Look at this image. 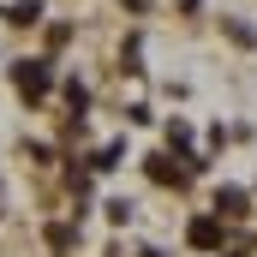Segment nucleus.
Returning <instances> with one entry per match:
<instances>
[{
	"mask_svg": "<svg viewBox=\"0 0 257 257\" xmlns=\"http://www.w3.org/2000/svg\"><path fill=\"white\" fill-rule=\"evenodd\" d=\"M12 84H18L30 102H42V96L54 90V72H48V60H18L12 66Z\"/></svg>",
	"mask_w": 257,
	"mask_h": 257,
	"instance_id": "1",
	"label": "nucleus"
},
{
	"mask_svg": "<svg viewBox=\"0 0 257 257\" xmlns=\"http://www.w3.org/2000/svg\"><path fill=\"white\" fill-rule=\"evenodd\" d=\"M186 239H192L197 251H215V245H221V221H215V215H197L192 227H186Z\"/></svg>",
	"mask_w": 257,
	"mask_h": 257,
	"instance_id": "2",
	"label": "nucleus"
},
{
	"mask_svg": "<svg viewBox=\"0 0 257 257\" xmlns=\"http://www.w3.org/2000/svg\"><path fill=\"white\" fill-rule=\"evenodd\" d=\"M150 180H162V186H180V180H186V168H174L168 156H150Z\"/></svg>",
	"mask_w": 257,
	"mask_h": 257,
	"instance_id": "3",
	"label": "nucleus"
},
{
	"mask_svg": "<svg viewBox=\"0 0 257 257\" xmlns=\"http://www.w3.org/2000/svg\"><path fill=\"white\" fill-rule=\"evenodd\" d=\"M215 209H221V215H245V192H239V186H221V192H215Z\"/></svg>",
	"mask_w": 257,
	"mask_h": 257,
	"instance_id": "4",
	"label": "nucleus"
},
{
	"mask_svg": "<svg viewBox=\"0 0 257 257\" xmlns=\"http://www.w3.org/2000/svg\"><path fill=\"white\" fill-rule=\"evenodd\" d=\"M6 18L12 24H36L42 18V0H18V6H6Z\"/></svg>",
	"mask_w": 257,
	"mask_h": 257,
	"instance_id": "5",
	"label": "nucleus"
},
{
	"mask_svg": "<svg viewBox=\"0 0 257 257\" xmlns=\"http://www.w3.org/2000/svg\"><path fill=\"white\" fill-rule=\"evenodd\" d=\"M48 245H54V251H72V245H78V233L60 221V227H48Z\"/></svg>",
	"mask_w": 257,
	"mask_h": 257,
	"instance_id": "6",
	"label": "nucleus"
},
{
	"mask_svg": "<svg viewBox=\"0 0 257 257\" xmlns=\"http://www.w3.org/2000/svg\"><path fill=\"white\" fill-rule=\"evenodd\" d=\"M66 102H72V114H84V108H90V90L72 78V84H66Z\"/></svg>",
	"mask_w": 257,
	"mask_h": 257,
	"instance_id": "7",
	"label": "nucleus"
}]
</instances>
